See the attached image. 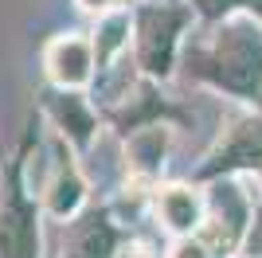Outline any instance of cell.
<instances>
[{
	"instance_id": "cell-1",
	"label": "cell",
	"mask_w": 262,
	"mask_h": 258,
	"mask_svg": "<svg viewBox=\"0 0 262 258\" xmlns=\"http://www.w3.org/2000/svg\"><path fill=\"white\" fill-rule=\"evenodd\" d=\"M180 75L211 94L262 110V16L235 12L200 24L180 51Z\"/></svg>"
},
{
	"instance_id": "cell-2",
	"label": "cell",
	"mask_w": 262,
	"mask_h": 258,
	"mask_svg": "<svg viewBox=\"0 0 262 258\" xmlns=\"http://www.w3.org/2000/svg\"><path fill=\"white\" fill-rule=\"evenodd\" d=\"M43 118L32 110V118L24 125V137L16 153L8 157L0 172V258H47L43 254V204L32 188V153L43 141Z\"/></svg>"
},
{
	"instance_id": "cell-3",
	"label": "cell",
	"mask_w": 262,
	"mask_h": 258,
	"mask_svg": "<svg viewBox=\"0 0 262 258\" xmlns=\"http://www.w3.org/2000/svg\"><path fill=\"white\" fill-rule=\"evenodd\" d=\"M133 63L145 78L168 82L180 75V51L200 28L192 0H137L133 4Z\"/></svg>"
},
{
	"instance_id": "cell-4",
	"label": "cell",
	"mask_w": 262,
	"mask_h": 258,
	"mask_svg": "<svg viewBox=\"0 0 262 258\" xmlns=\"http://www.w3.org/2000/svg\"><path fill=\"white\" fill-rule=\"evenodd\" d=\"M251 176H219L204 184L208 215L200 227V243L211 250V258H243V243L251 231L254 215V192H247Z\"/></svg>"
},
{
	"instance_id": "cell-5",
	"label": "cell",
	"mask_w": 262,
	"mask_h": 258,
	"mask_svg": "<svg viewBox=\"0 0 262 258\" xmlns=\"http://www.w3.org/2000/svg\"><path fill=\"white\" fill-rule=\"evenodd\" d=\"M262 168V110H247L219 129L215 145L204 153L192 180L208 184L219 176H251Z\"/></svg>"
},
{
	"instance_id": "cell-6",
	"label": "cell",
	"mask_w": 262,
	"mask_h": 258,
	"mask_svg": "<svg viewBox=\"0 0 262 258\" xmlns=\"http://www.w3.org/2000/svg\"><path fill=\"white\" fill-rule=\"evenodd\" d=\"M43 168H47V176L35 188L39 204H43V215L59 219V223H71L90 204L86 200L90 184H86V172H82V157L59 133H51V145H43Z\"/></svg>"
},
{
	"instance_id": "cell-7",
	"label": "cell",
	"mask_w": 262,
	"mask_h": 258,
	"mask_svg": "<svg viewBox=\"0 0 262 258\" xmlns=\"http://www.w3.org/2000/svg\"><path fill=\"white\" fill-rule=\"evenodd\" d=\"M39 118H43L47 125H51V133H59L78 157H86L102 137V110L90 102L86 90L43 86V90H39Z\"/></svg>"
},
{
	"instance_id": "cell-8",
	"label": "cell",
	"mask_w": 262,
	"mask_h": 258,
	"mask_svg": "<svg viewBox=\"0 0 262 258\" xmlns=\"http://www.w3.org/2000/svg\"><path fill=\"white\" fill-rule=\"evenodd\" d=\"M161 86L164 82H153V78L141 75L118 102L102 106V121H106L114 133H121V137H129V133H137V129H145V125H184L188 110L176 106L172 98H164Z\"/></svg>"
},
{
	"instance_id": "cell-9",
	"label": "cell",
	"mask_w": 262,
	"mask_h": 258,
	"mask_svg": "<svg viewBox=\"0 0 262 258\" xmlns=\"http://www.w3.org/2000/svg\"><path fill=\"white\" fill-rule=\"evenodd\" d=\"M125 250V231L106 204H86L63 223V254L59 258H118Z\"/></svg>"
},
{
	"instance_id": "cell-10",
	"label": "cell",
	"mask_w": 262,
	"mask_h": 258,
	"mask_svg": "<svg viewBox=\"0 0 262 258\" xmlns=\"http://www.w3.org/2000/svg\"><path fill=\"white\" fill-rule=\"evenodd\" d=\"M43 78L59 90H90L98 78L90 32H63L43 47Z\"/></svg>"
},
{
	"instance_id": "cell-11",
	"label": "cell",
	"mask_w": 262,
	"mask_h": 258,
	"mask_svg": "<svg viewBox=\"0 0 262 258\" xmlns=\"http://www.w3.org/2000/svg\"><path fill=\"white\" fill-rule=\"evenodd\" d=\"M153 211L161 219V227L168 231L172 239H188V235H200L204 227V215H208V200H204V184H184V180H172V184H157L153 188Z\"/></svg>"
},
{
	"instance_id": "cell-12",
	"label": "cell",
	"mask_w": 262,
	"mask_h": 258,
	"mask_svg": "<svg viewBox=\"0 0 262 258\" xmlns=\"http://www.w3.org/2000/svg\"><path fill=\"white\" fill-rule=\"evenodd\" d=\"M172 129L176 125H145L137 133H129V137H121L125 141V172L145 184L161 180L168 149H172Z\"/></svg>"
},
{
	"instance_id": "cell-13",
	"label": "cell",
	"mask_w": 262,
	"mask_h": 258,
	"mask_svg": "<svg viewBox=\"0 0 262 258\" xmlns=\"http://www.w3.org/2000/svg\"><path fill=\"white\" fill-rule=\"evenodd\" d=\"M90 43H94V63H98V75L110 71V67L125 59L133 47V12H110V16H98L94 32H90Z\"/></svg>"
},
{
	"instance_id": "cell-14",
	"label": "cell",
	"mask_w": 262,
	"mask_h": 258,
	"mask_svg": "<svg viewBox=\"0 0 262 258\" xmlns=\"http://www.w3.org/2000/svg\"><path fill=\"white\" fill-rule=\"evenodd\" d=\"M192 8H196L200 24H219V20H227V16H235V12L262 16V0H192Z\"/></svg>"
},
{
	"instance_id": "cell-15",
	"label": "cell",
	"mask_w": 262,
	"mask_h": 258,
	"mask_svg": "<svg viewBox=\"0 0 262 258\" xmlns=\"http://www.w3.org/2000/svg\"><path fill=\"white\" fill-rule=\"evenodd\" d=\"M243 258H262V200L254 204L251 231H247V243H243Z\"/></svg>"
},
{
	"instance_id": "cell-16",
	"label": "cell",
	"mask_w": 262,
	"mask_h": 258,
	"mask_svg": "<svg viewBox=\"0 0 262 258\" xmlns=\"http://www.w3.org/2000/svg\"><path fill=\"white\" fill-rule=\"evenodd\" d=\"M168 258H211V250L200 243V235H188V239H172Z\"/></svg>"
},
{
	"instance_id": "cell-17",
	"label": "cell",
	"mask_w": 262,
	"mask_h": 258,
	"mask_svg": "<svg viewBox=\"0 0 262 258\" xmlns=\"http://www.w3.org/2000/svg\"><path fill=\"white\" fill-rule=\"evenodd\" d=\"M137 0H75V8L90 12V16H110V12H121V8H133Z\"/></svg>"
},
{
	"instance_id": "cell-18",
	"label": "cell",
	"mask_w": 262,
	"mask_h": 258,
	"mask_svg": "<svg viewBox=\"0 0 262 258\" xmlns=\"http://www.w3.org/2000/svg\"><path fill=\"white\" fill-rule=\"evenodd\" d=\"M251 180L258 184V200H262V168H258V172H251Z\"/></svg>"
},
{
	"instance_id": "cell-19",
	"label": "cell",
	"mask_w": 262,
	"mask_h": 258,
	"mask_svg": "<svg viewBox=\"0 0 262 258\" xmlns=\"http://www.w3.org/2000/svg\"><path fill=\"white\" fill-rule=\"evenodd\" d=\"M118 258H141V254H137V250H121Z\"/></svg>"
}]
</instances>
